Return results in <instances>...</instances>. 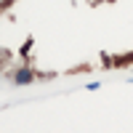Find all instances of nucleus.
<instances>
[{
  "mask_svg": "<svg viewBox=\"0 0 133 133\" xmlns=\"http://www.w3.org/2000/svg\"><path fill=\"white\" fill-rule=\"evenodd\" d=\"M14 80H16V85H27V83L35 80V75H32L29 69H19V72L14 75Z\"/></svg>",
  "mask_w": 133,
  "mask_h": 133,
  "instance_id": "f257e3e1",
  "label": "nucleus"
}]
</instances>
